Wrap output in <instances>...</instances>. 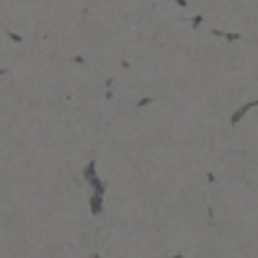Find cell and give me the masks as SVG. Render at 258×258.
I'll return each instance as SVG.
<instances>
[{
    "label": "cell",
    "mask_w": 258,
    "mask_h": 258,
    "mask_svg": "<svg viewBox=\"0 0 258 258\" xmlns=\"http://www.w3.org/2000/svg\"><path fill=\"white\" fill-rule=\"evenodd\" d=\"M173 258H183V255H173Z\"/></svg>",
    "instance_id": "6da1fadb"
}]
</instances>
